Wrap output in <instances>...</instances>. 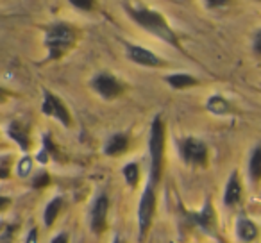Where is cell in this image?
Returning a JSON list of instances; mask_svg holds the SVG:
<instances>
[{
  "label": "cell",
  "instance_id": "obj_14",
  "mask_svg": "<svg viewBox=\"0 0 261 243\" xmlns=\"http://www.w3.org/2000/svg\"><path fill=\"white\" fill-rule=\"evenodd\" d=\"M238 236L243 241H252L257 236V227L249 218H242V220L238 222Z\"/></svg>",
  "mask_w": 261,
  "mask_h": 243
},
{
  "label": "cell",
  "instance_id": "obj_8",
  "mask_svg": "<svg viewBox=\"0 0 261 243\" xmlns=\"http://www.w3.org/2000/svg\"><path fill=\"white\" fill-rule=\"evenodd\" d=\"M106 217H108V199L98 197L93 204V209H91V229H93V232H97V234L104 232Z\"/></svg>",
  "mask_w": 261,
  "mask_h": 243
},
{
  "label": "cell",
  "instance_id": "obj_24",
  "mask_svg": "<svg viewBox=\"0 0 261 243\" xmlns=\"http://www.w3.org/2000/svg\"><path fill=\"white\" fill-rule=\"evenodd\" d=\"M8 170H9V157H4V159H2V172H0V177L2 179L8 177Z\"/></svg>",
  "mask_w": 261,
  "mask_h": 243
},
{
  "label": "cell",
  "instance_id": "obj_19",
  "mask_svg": "<svg viewBox=\"0 0 261 243\" xmlns=\"http://www.w3.org/2000/svg\"><path fill=\"white\" fill-rule=\"evenodd\" d=\"M123 177H125L127 184H130L135 188L138 184V179H140V170H138V165L136 163H127L123 167Z\"/></svg>",
  "mask_w": 261,
  "mask_h": 243
},
{
  "label": "cell",
  "instance_id": "obj_26",
  "mask_svg": "<svg viewBox=\"0 0 261 243\" xmlns=\"http://www.w3.org/2000/svg\"><path fill=\"white\" fill-rule=\"evenodd\" d=\"M25 243H38V229H33V231L29 232Z\"/></svg>",
  "mask_w": 261,
  "mask_h": 243
},
{
  "label": "cell",
  "instance_id": "obj_10",
  "mask_svg": "<svg viewBox=\"0 0 261 243\" xmlns=\"http://www.w3.org/2000/svg\"><path fill=\"white\" fill-rule=\"evenodd\" d=\"M127 147H129V138L125 134H113L106 143L104 150L108 156H120L125 152Z\"/></svg>",
  "mask_w": 261,
  "mask_h": 243
},
{
  "label": "cell",
  "instance_id": "obj_7",
  "mask_svg": "<svg viewBox=\"0 0 261 243\" xmlns=\"http://www.w3.org/2000/svg\"><path fill=\"white\" fill-rule=\"evenodd\" d=\"M91 86H93V90L104 98H116L122 93V86H120L118 80L111 75H106V73L95 77V79L91 80Z\"/></svg>",
  "mask_w": 261,
  "mask_h": 243
},
{
  "label": "cell",
  "instance_id": "obj_12",
  "mask_svg": "<svg viewBox=\"0 0 261 243\" xmlns=\"http://www.w3.org/2000/svg\"><path fill=\"white\" fill-rule=\"evenodd\" d=\"M193 222H195V224L199 225V227L206 229V231H213L215 224H217V218H215L213 207H211L210 202H206L204 209L200 211L199 214H193Z\"/></svg>",
  "mask_w": 261,
  "mask_h": 243
},
{
  "label": "cell",
  "instance_id": "obj_28",
  "mask_svg": "<svg viewBox=\"0 0 261 243\" xmlns=\"http://www.w3.org/2000/svg\"><path fill=\"white\" fill-rule=\"evenodd\" d=\"M225 4H227L225 0H215V2H207V6H210V8H213V6H225Z\"/></svg>",
  "mask_w": 261,
  "mask_h": 243
},
{
  "label": "cell",
  "instance_id": "obj_3",
  "mask_svg": "<svg viewBox=\"0 0 261 243\" xmlns=\"http://www.w3.org/2000/svg\"><path fill=\"white\" fill-rule=\"evenodd\" d=\"M73 40H75V33L68 25H65V23L52 25L47 31V38H45V43H47L48 50H50V58L56 59L61 54H65L72 47Z\"/></svg>",
  "mask_w": 261,
  "mask_h": 243
},
{
  "label": "cell",
  "instance_id": "obj_16",
  "mask_svg": "<svg viewBox=\"0 0 261 243\" xmlns=\"http://www.w3.org/2000/svg\"><path fill=\"white\" fill-rule=\"evenodd\" d=\"M167 83L170 84L172 88H186V86H193L197 84L195 77L192 75H185V73H175V75H168Z\"/></svg>",
  "mask_w": 261,
  "mask_h": 243
},
{
  "label": "cell",
  "instance_id": "obj_6",
  "mask_svg": "<svg viewBox=\"0 0 261 243\" xmlns=\"http://www.w3.org/2000/svg\"><path fill=\"white\" fill-rule=\"evenodd\" d=\"M41 111H43L45 115H50V116H54V118H58L65 127H70V122H72V120H70L68 109L65 107V104H63L56 95H52L50 91H47V90H45V100H43V105H41Z\"/></svg>",
  "mask_w": 261,
  "mask_h": 243
},
{
  "label": "cell",
  "instance_id": "obj_20",
  "mask_svg": "<svg viewBox=\"0 0 261 243\" xmlns=\"http://www.w3.org/2000/svg\"><path fill=\"white\" fill-rule=\"evenodd\" d=\"M29 172H31V159H29V157H23V159L20 161V165H18V175L25 177Z\"/></svg>",
  "mask_w": 261,
  "mask_h": 243
},
{
  "label": "cell",
  "instance_id": "obj_5",
  "mask_svg": "<svg viewBox=\"0 0 261 243\" xmlns=\"http://www.w3.org/2000/svg\"><path fill=\"white\" fill-rule=\"evenodd\" d=\"M182 159L190 165H197V167H204L207 159V149L200 140L197 138H186L181 145Z\"/></svg>",
  "mask_w": 261,
  "mask_h": 243
},
{
  "label": "cell",
  "instance_id": "obj_17",
  "mask_svg": "<svg viewBox=\"0 0 261 243\" xmlns=\"http://www.w3.org/2000/svg\"><path fill=\"white\" fill-rule=\"evenodd\" d=\"M207 109H210L211 113H217V115H224V113L229 111V104H227V100H224L222 97L213 95V97L207 100Z\"/></svg>",
  "mask_w": 261,
  "mask_h": 243
},
{
  "label": "cell",
  "instance_id": "obj_9",
  "mask_svg": "<svg viewBox=\"0 0 261 243\" xmlns=\"http://www.w3.org/2000/svg\"><path fill=\"white\" fill-rule=\"evenodd\" d=\"M127 52H129V58L135 63H138V65H143V66L163 65V61H161L158 56H154L152 52L147 50V48H143V47H135V45H130V47L127 48Z\"/></svg>",
  "mask_w": 261,
  "mask_h": 243
},
{
  "label": "cell",
  "instance_id": "obj_1",
  "mask_svg": "<svg viewBox=\"0 0 261 243\" xmlns=\"http://www.w3.org/2000/svg\"><path fill=\"white\" fill-rule=\"evenodd\" d=\"M127 13H129V15L136 20V23L142 25L143 29H147L149 33H152L154 36L161 38V40H165L167 43L179 48V41H177V38H175L174 31L168 27L167 20H165L160 13L150 11V9H147V8H138V9L127 8Z\"/></svg>",
  "mask_w": 261,
  "mask_h": 243
},
{
  "label": "cell",
  "instance_id": "obj_21",
  "mask_svg": "<svg viewBox=\"0 0 261 243\" xmlns=\"http://www.w3.org/2000/svg\"><path fill=\"white\" fill-rule=\"evenodd\" d=\"M72 6L73 8H79V9H83V11H90L91 8H93V2H90V0H72Z\"/></svg>",
  "mask_w": 261,
  "mask_h": 243
},
{
  "label": "cell",
  "instance_id": "obj_18",
  "mask_svg": "<svg viewBox=\"0 0 261 243\" xmlns=\"http://www.w3.org/2000/svg\"><path fill=\"white\" fill-rule=\"evenodd\" d=\"M250 177L254 179V181H259L261 179V149L257 147L256 150H254L252 157H250Z\"/></svg>",
  "mask_w": 261,
  "mask_h": 243
},
{
  "label": "cell",
  "instance_id": "obj_13",
  "mask_svg": "<svg viewBox=\"0 0 261 243\" xmlns=\"http://www.w3.org/2000/svg\"><path fill=\"white\" fill-rule=\"evenodd\" d=\"M9 136H11L15 142H18V145L22 147L23 150L29 149L31 147V140H29V132H27L25 127H22V125L18 124V122H13L11 125H9Z\"/></svg>",
  "mask_w": 261,
  "mask_h": 243
},
{
  "label": "cell",
  "instance_id": "obj_4",
  "mask_svg": "<svg viewBox=\"0 0 261 243\" xmlns=\"http://www.w3.org/2000/svg\"><path fill=\"white\" fill-rule=\"evenodd\" d=\"M154 211H156V195H154L152 184H149L140 199V209H138V222H140V238H145L150 224H152Z\"/></svg>",
  "mask_w": 261,
  "mask_h": 243
},
{
  "label": "cell",
  "instance_id": "obj_2",
  "mask_svg": "<svg viewBox=\"0 0 261 243\" xmlns=\"http://www.w3.org/2000/svg\"><path fill=\"white\" fill-rule=\"evenodd\" d=\"M150 179L152 182H158L161 177V165H163L165 154V127L160 116H156L150 129Z\"/></svg>",
  "mask_w": 261,
  "mask_h": 243
},
{
  "label": "cell",
  "instance_id": "obj_25",
  "mask_svg": "<svg viewBox=\"0 0 261 243\" xmlns=\"http://www.w3.org/2000/svg\"><path fill=\"white\" fill-rule=\"evenodd\" d=\"M254 50H256L257 54H261V31L256 34V38H254Z\"/></svg>",
  "mask_w": 261,
  "mask_h": 243
},
{
  "label": "cell",
  "instance_id": "obj_11",
  "mask_svg": "<svg viewBox=\"0 0 261 243\" xmlns=\"http://www.w3.org/2000/svg\"><path fill=\"white\" fill-rule=\"evenodd\" d=\"M242 199V186H240V181H238V174L236 172H232L231 179H229L227 186H225V204H229V206H234L238 200Z\"/></svg>",
  "mask_w": 261,
  "mask_h": 243
},
{
  "label": "cell",
  "instance_id": "obj_15",
  "mask_svg": "<svg viewBox=\"0 0 261 243\" xmlns=\"http://www.w3.org/2000/svg\"><path fill=\"white\" fill-rule=\"evenodd\" d=\"M61 204H63V200L58 197V199L50 200L48 206L45 207V225H47V227H50V225L54 224L56 218H58L59 209H61Z\"/></svg>",
  "mask_w": 261,
  "mask_h": 243
},
{
  "label": "cell",
  "instance_id": "obj_22",
  "mask_svg": "<svg viewBox=\"0 0 261 243\" xmlns=\"http://www.w3.org/2000/svg\"><path fill=\"white\" fill-rule=\"evenodd\" d=\"M33 184L36 186V188H40V186L48 184V175H47V174H40V175H36V179H34Z\"/></svg>",
  "mask_w": 261,
  "mask_h": 243
},
{
  "label": "cell",
  "instance_id": "obj_23",
  "mask_svg": "<svg viewBox=\"0 0 261 243\" xmlns=\"http://www.w3.org/2000/svg\"><path fill=\"white\" fill-rule=\"evenodd\" d=\"M15 229H16V225H9V227L6 229L4 234H2V238H4V239H2V243H9V239H11V234H13V231H15Z\"/></svg>",
  "mask_w": 261,
  "mask_h": 243
},
{
  "label": "cell",
  "instance_id": "obj_29",
  "mask_svg": "<svg viewBox=\"0 0 261 243\" xmlns=\"http://www.w3.org/2000/svg\"><path fill=\"white\" fill-rule=\"evenodd\" d=\"M115 243H122V241H120V239H115Z\"/></svg>",
  "mask_w": 261,
  "mask_h": 243
},
{
  "label": "cell",
  "instance_id": "obj_27",
  "mask_svg": "<svg viewBox=\"0 0 261 243\" xmlns=\"http://www.w3.org/2000/svg\"><path fill=\"white\" fill-rule=\"evenodd\" d=\"M52 243H68V236H66L65 232H61V234H58L52 239Z\"/></svg>",
  "mask_w": 261,
  "mask_h": 243
}]
</instances>
